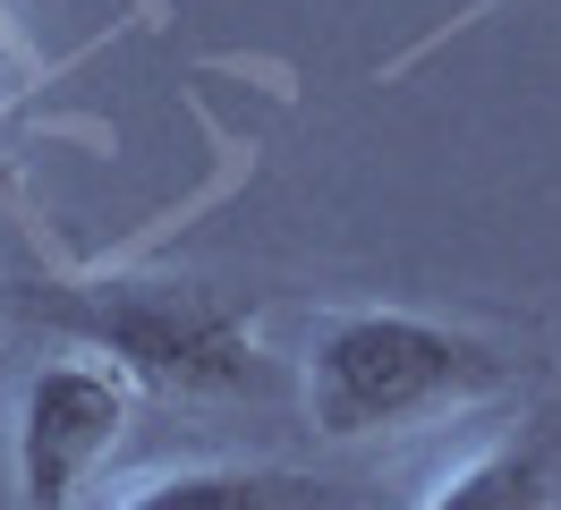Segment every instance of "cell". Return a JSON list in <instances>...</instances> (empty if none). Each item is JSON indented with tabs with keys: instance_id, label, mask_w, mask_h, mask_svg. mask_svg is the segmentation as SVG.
<instances>
[{
	"instance_id": "1",
	"label": "cell",
	"mask_w": 561,
	"mask_h": 510,
	"mask_svg": "<svg viewBox=\"0 0 561 510\" xmlns=\"http://www.w3.org/2000/svg\"><path fill=\"white\" fill-rule=\"evenodd\" d=\"M519 392V358L409 306H341L307 340V417L323 442L417 434Z\"/></svg>"
},
{
	"instance_id": "6",
	"label": "cell",
	"mask_w": 561,
	"mask_h": 510,
	"mask_svg": "<svg viewBox=\"0 0 561 510\" xmlns=\"http://www.w3.org/2000/svg\"><path fill=\"white\" fill-rule=\"evenodd\" d=\"M18 94V34H9V0H0V102Z\"/></svg>"
},
{
	"instance_id": "5",
	"label": "cell",
	"mask_w": 561,
	"mask_h": 510,
	"mask_svg": "<svg viewBox=\"0 0 561 510\" xmlns=\"http://www.w3.org/2000/svg\"><path fill=\"white\" fill-rule=\"evenodd\" d=\"M119 510H357V494L298 468H179L137 485Z\"/></svg>"
},
{
	"instance_id": "2",
	"label": "cell",
	"mask_w": 561,
	"mask_h": 510,
	"mask_svg": "<svg viewBox=\"0 0 561 510\" xmlns=\"http://www.w3.org/2000/svg\"><path fill=\"white\" fill-rule=\"evenodd\" d=\"M18 315L85 340L94 358L153 392H247L255 383V315L196 281H26Z\"/></svg>"
},
{
	"instance_id": "4",
	"label": "cell",
	"mask_w": 561,
	"mask_h": 510,
	"mask_svg": "<svg viewBox=\"0 0 561 510\" xmlns=\"http://www.w3.org/2000/svg\"><path fill=\"white\" fill-rule=\"evenodd\" d=\"M417 510H561V408H536L434 476Z\"/></svg>"
},
{
	"instance_id": "3",
	"label": "cell",
	"mask_w": 561,
	"mask_h": 510,
	"mask_svg": "<svg viewBox=\"0 0 561 510\" xmlns=\"http://www.w3.org/2000/svg\"><path fill=\"white\" fill-rule=\"evenodd\" d=\"M128 434V374L94 358H60L26 383L18 400V485L35 510H69L103 460Z\"/></svg>"
}]
</instances>
